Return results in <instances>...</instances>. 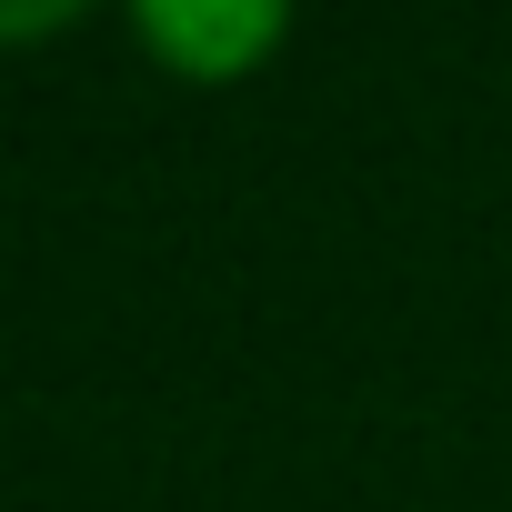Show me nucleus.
Returning <instances> with one entry per match:
<instances>
[{"label": "nucleus", "instance_id": "obj_1", "mask_svg": "<svg viewBox=\"0 0 512 512\" xmlns=\"http://www.w3.org/2000/svg\"><path fill=\"white\" fill-rule=\"evenodd\" d=\"M121 21L151 71L221 91V81L272 71V51L292 41V0H121Z\"/></svg>", "mask_w": 512, "mask_h": 512}, {"label": "nucleus", "instance_id": "obj_2", "mask_svg": "<svg viewBox=\"0 0 512 512\" xmlns=\"http://www.w3.org/2000/svg\"><path fill=\"white\" fill-rule=\"evenodd\" d=\"M81 11H101V0H0V41H21V51H41V41H61Z\"/></svg>", "mask_w": 512, "mask_h": 512}]
</instances>
